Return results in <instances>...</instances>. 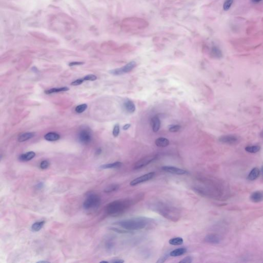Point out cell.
I'll use <instances>...</instances> for the list:
<instances>
[{"mask_svg":"<svg viewBox=\"0 0 263 263\" xmlns=\"http://www.w3.org/2000/svg\"><path fill=\"white\" fill-rule=\"evenodd\" d=\"M143 198V195L140 194L133 198H128L111 202L106 205V212L112 217L119 216L126 211L131 206L140 201Z\"/></svg>","mask_w":263,"mask_h":263,"instance_id":"obj_1","label":"cell"},{"mask_svg":"<svg viewBox=\"0 0 263 263\" xmlns=\"http://www.w3.org/2000/svg\"><path fill=\"white\" fill-rule=\"evenodd\" d=\"M153 210L164 217L174 222L177 221L180 217V212L176 207L163 202H158L153 204Z\"/></svg>","mask_w":263,"mask_h":263,"instance_id":"obj_2","label":"cell"},{"mask_svg":"<svg viewBox=\"0 0 263 263\" xmlns=\"http://www.w3.org/2000/svg\"><path fill=\"white\" fill-rule=\"evenodd\" d=\"M151 222V219L145 217H134L118 221L116 225L129 231L139 230L145 228Z\"/></svg>","mask_w":263,"mask_h":263,"instance_id":"obj_3","label":"cell"},{"mask_svg":"<svg viewBox=\"0 0 263 263\" xmlns=\"http://www.w3.org/2000/svg\"><path fill=\"white\" fill-rule=\"evenodd\" d=\"M101 203V198L96 194H89L84 200L83 206L86 210H93L97 209Z\"/></svg>","mask_w":263,"mask_h":263,"instance_id":"obj_4","label":"cell"},{"mask_svg":"<svg viewBox=\"0 0 263 263\" xmlns=\"http://www.w3.org/2000/svg\"><path fill=\"white\" fill-rule=\"evenodd\" d=\"M137 63L135 61H130L126 65L120 68L114 69L110 71V73L115 76H120L130 72L136 67Z\"/></svg>","mask_w":263,"mask_h":263,"instance_id":"obj_5","label":"cell"},{"mask_svg":"<svg viewBox=\"0 0 263 263\" xmlns=\"http://www.w3.org/2000/svg\"><path fill=\"white\" fill-rule=\"evenodd\" d=\"M157 158V155H149L145 156L136 162L134 165L133 168L134 170H138L145 167V166L149 165L154 160H155Z\"/></svg>","mask_w":263,"mask_h":263,"instance_id":"obj_6","label":"cell"},{"mask_svg":"<svg viewBox=\"0 0 263 263\" xmlns=\"http://www.w3.org/2000/svg\"><path fill=\"white\" fill-rule=\"evenodd\" d=\"M78 138L81 143L88 144L92 139V134L91 130L87 128H83L78 134Z\"/></svg>","mask_w":263,"mask_h":263,"instance_id":"obj_7","label":"cell"},{"mask_svg":"<svg viewBox=\"0 0 263 263\" xmlns=\"http://www.w3.org/2000/svg\"><path fill=\"white\" fill-rule=\"evenodd\" d=\"M155 175V173L154 172H150L147 174L143 175L140 177L136 178L135 180H133L130 182V185L131 186H135L137 184H140L143 182H148L150 180L153 179Z\"/></svg>","mask_w":263,"mask_h":263,"instance_id":"obj_8","label":"cell"},{"mask_svg":"<svg viewBox=\"0 0 263 263\" xmlns=\"http://www.w3.org/2000/svg\"><path fill=\"white\" fill-rule=\"evenodd\" d=\"M162 170L169 173L176 175H184L188 174V172L186 170H183L180 168L172 167V166H163L162 167Z\"/></svg>","mask_w":263,"mask_h":263,"instance_id":"obj_9","label":"cell"},{"mask_svg":"<svg viewBox=\"0 0 263 263\" xmlns=\"http://www.w3.org/2000/svg\"><path fill=\"white\" fill-rule=\"evenodd\" d=\"M238 138L235 136L224 135L219 138V141L224 143L234 145L238 142Z\"/></svg>","mask_w":263,"mask_h":263,"instance_id":"obj_10","label":"cell"},{"mask_svg":"<svg viewBox=\"0 0 263 263\" xmlns=\"http://www.w3.org/2000/svg\"><path fill=\"white\" fill-rule=\"evenodd\" d=\"M204 241L208 243L218 244L221 242V239L218 235L213 234H208L204 237Z\"/></svg>","mask_w":263,"mask_h":263,"instance_id":"obj_11","label":"cell"},{"mask_svg":"<svg viewBox=\"0 0 263 263\" xmlns=\"http://www.w3.org/2000/svg\"><path fill=\"white\" fill-rule=\"evenodd\" d=\"M250 199L253 202H260L263 200V192L256 191L253 192L250 196Z\"/></svg>","mask_w":263,"mask_h":263,"instance_id":"obj_12","label":"cell"},{"mask_svg":"<svg viewBox=\"0 0 263 263\" xmlns=\"http://www.w3.org/2000/svg\"><path fill=\"white\" fill-rule=\"evenodd\" d=\"M261 173L260 170L258 167H254L253 168L252 170H251V172L249 174L248 176V180L251 181L255 180H256L260 176V174Z\"/></svg>","mask_w":263,"mask_h":263,"instance_id":"obj_13","label":"cell"},{"mask_svg":"<svg viewBox=\"0 0 263 263\" xmlns=\"http://www.w3.org/2000/svg\"><path fill=\"white\" fill-rule=\"evenodd\" d=\"M36 156V153L34 152L30 151L21 155L19 157V159L22 161H27L32 160Z\"/></svg>","mask_w":263,"mask_h":263,"instance_id":"obj_14","label":"cell"},{"mask_svg":"<svg viewBox=\"0 0 263 263\" xmlns=\"http://www.w3.org/2000/svg\"><path fill=\"white\" fill-rule=\"evenodd\" d=\"M155 144L159 147H166L169 145L170 141L165 138H158L155 140Z\"/></svg>","mask_w":263,"mask_h":263,"instance_id":"obj_15","label":"cell"},{"mask_svg":"<svg viewBox=\"0 0 263 263\" xmlns=\"http://www.w3.org/2000/svg\"><path fill=\"white\" fill-rule=\"evenodd\" d=\"M122 165V162H119V161H117V162H114L112 163H108V164H105L101 165L100 167V169H118Z\"/></svg>","mask_w":263,"mask_h":263,"instance_id":"obj_16","label":"cell"},{"mask_svg":"<svg viewBox=\"0 0 263 263\" xmlns=\"http://www.w3.org/2000/svg\"><path fill=\"white\" fill-rule=\"evenodd\" d=\"M34 133L32 132H27V133H23L21 134L18 137V141L20 143L24 142L27 140H29L30 139L34 137Z\"/></svg>","mask_w":263,"mask_h":263,"instance_id":"obj_17","label":"cell"},{"mask_svg":"<svg viewBox=\"0 0 263 263\" xmlns=\"http://www.w3.org/2000/svg\"><path fill=\"white\" fill-rule=\"evenodd\" d=\"M126 111L130 113H133L135 111L136 107L134 103L130 100L126 101L123 104Z\"/></svg>","mask_w":263,"mask_h":263,"instance_id":"obj_18","label":"cell"},{"mask_svg":"<svg viewBox=\"0 0 263 263\" xmlns=\"http://www.w3.org/2000/svg\"><path fill=\"white\" fill-rule=\"evenodd\" d=\"M152 128L153 132H157L159 130L160 124H161L159 118L157 116H154L152 119Z\"/></svg>","mask_w":263,"mask_h":263,"instance_id":"obj_19","label":"cell"},{"mask_svg":"<svg viewBox=\"0 0 263 263\" xmlns=\"http://www.w3.org/2000/svg\"><path fill=\"white\" fill-rule=\"evenodd\" d=\"M60 138V136L58 133L54 132H50L46 134L44 136V138L46 140L49 141H54L59 140Z\"/></svg>","mask_w":263,"mask_h":263,"instance_id":"obj_20","label":"cell"},{"mask_svg":"<svg viewBox=\"0 0 263 263\" xmlns=\"http://www.w3.org/2000/svg\"><path fill=\"white\" fill-rule=\"evenodd\" d=\"M187 249L184 248H180L175 249L174 250L171 251L170 253V256L173 257H177L180 256H182L186 253Z\"/></svg>","mask_w":263,"mask_h":263,"instance_id":"obj_21","label":"cell"},{"mask_svg":"<svg viewBox=\"0 0 263 263\" xmlns=\"http://www.w3.org/2000/svg\"><path fill=\"white\" fill-rule=\"evenodd\" d=\"M69 88L67 87H58V88H52L46 90L45 91V93L46 94H51V93H59L61 91H69Z\"/></svg>","mask_w":263,"mask_h":263,"instance_id":"obj_22","label":"cell"},{"mask_svg":"<svg viewBox=\"0 0 263 263\" xmlns=\"http://www.w3.org/2000/svg\"><path fill=\"white\" fill-rule=\"evenodd\" d=\"M169 243L171 245L180 246V245H182V244H183L184 240L180 237H175V238H173V239H170Z\"/></svg>","mask_w":263,"mask_h":263,"instance_id":"obj_23","label":"cell"},{"mask_svg":"<svg viewBox=\"0 0 263 263\" xmlns=\"http://www.w3.org/2000/svg\"><path fill=\"white\" fill-rule=\"evenodd\" d=\"M45 224V221H40L36 222L32 226V230L34 232H38L42 229V227Z\"/></svg>","mask_w":263,"mask_h":263,"instance_id":"obj_24","label":"cell"},{"mask_svg":"<svg viewBox=\"0 0 263 263\" xmlns=\"http://www.w3.org/2000/svg\"><path fill=\"white\" fill-rule=\"evenodd\" d=\"M211 54L213 57L217 58H219L222 57V52L221 50L217 47L214 46L212 47Z\"/></svg>","mask_w":263,"mask_h":263,"instance_id":"obj_25","label":"cell"},{"mask_svg":"<svg viewBox=\"0 0 263 263\" xmlns=\"http://www.w3.org/2000/svg\"><path fill=\"white\" fill-rule=\"evenodd\" d=\"M119 188V184H112L108 186V187L105 188L104 192L106 193H111L117 191Z\"/></svg>","mask_w":263,"mask_h":263,"instance_id":"obj_26","label":"cell"},{"mask_svg":"<svg viewBox=\"0 0 263 263\" xmlns=\"http://www.w3.org/2000/svg\"><path fill=\"white\" fill-rule=\"evenodd\" d=\"M261 148L258 145H252V146H248L247 147L245 148V150L247 152L250 153H256L258 152V151L260 150Z\"/></svg>","mask_w":263,"mask_h":263,"instance_id":"obj_27","label":"cell"},{"mask_svg":"<svg viewBox=\"0 0 263 263\" xmlns=\"http://www.w3.org/2000/svg\"><path fill=\"white\" fill-rule=\"evenodd\" d=\"M87 108V106L86 104H82L78 106L75 108V111L77 113H82L85 111Z\"/></svg>","mask_w":263,"mask_h":263,"instance_id":"obj_28","label":"cell"},{"mask_svg":"<svg viewBox=\"0 0 263 263\" xmlns=\"http://www.w3.org/2000/svg\"><path fill=\"white\" fill-rule=\"evenodd\" d=\"M110 229H111V230L114 231V232H116L118 233H133V232H132V231H129V230H126V229H125V230H121V229L117 228H110Z\"/></svg>","mask_w":263,"mask_h":263,"instance_id":"obj_29","label":"cell"},{"mask_svg":"<svg viewBox=\"0 0 263 263\" xmlns=\"http://www.w3.org/2000/svg\"><path fill=\"white\" fill-rule=\"evenodd\" d=\"M234 0H226L224 3L223 8L225 11L229 10L231 7V5L233 3Z\"/></svg>","mask_w":263,"mask_h":263,"instance_id":"obj_30","label":"cell"},{"mask_svg":"<svg viewBox=\"0 0 263 263\" xmlns=\"http://www.w3.org/2000/svg\"><path fill=\"white\" fill-rule=\"evenodd\" d=\"M120 132V126L118 124H116L114 127L113 135L115 137H117Z\"/></svg>","mask_w":263,"mask_h":263,"instance_id":"obj_31","label":"cell"},{"mask_svg":"<svg viewBox=\"0 0 263 263\" xmlns=\"http://www.w3.org/2000/svg\"><path fill=\"white\" fill-rule=\"evenodd\" d=\"M181 126L179 125H172L169 128V131L172 133L177 132L180 130Z\"/></svg>","mask_w":263,"mask_h":263,"instance_id":"obj_32","label":"cell"},{"mask_svg":"<svg viewBox=\"0 0 263 263\" xmlns=\"http://www.w3.org/2000/svg\"><path fill=\"white\" fill-rule=\"evenodd\" d=\"M84 81H95L97 79V77L94 75H88L83 78Z\"/></svg>","mask_w":263,"mask_h":263,"instance_id":"obj_33","label":"cell"},{"mask_svg":"<svg viewBox=\"0 0 263 263\" xmlns=\"http://www.w3.org/2000/svg\"><path fill=\"white\" fill-rule=\"evenodd\" d=\"M49 166V162L47 160H43V161L41 162L40 167V168L42 169H46Z\"/></svg>","mask_w":263,"mask_h":263,"instance_id":"obj_34","label":"cell"},{"mask_svg":"<svg viewBox=\"0 0 263 263\" xmlns=\"http://www.w3.org/2000/svg\"><path fill=\"white\" fill-rule=\"evenodd\" d=\"M192 261H193L192 257L190 256H188L185 257L184 259H182V261H180V263H192Z\"/></svg>","mask_w":263,"mask_h":263,"instance_id":"obj_35","label":"cell"},{"mask_svg":"<svg viewBox=\"0 0 263 263\" xmlns=\"http://www.w3.org/2000/svg\"><path fill=\"white\" fill-rule=\"evenodd\" d=\"M84 81V80L83 78L77 79L76 80L73 81L71 83V85H73V86H77V85H80Z\"/></svg>","mask_w":263,"mask_h":263,"instance_id":"obj_36","label":"cell"},{"mask_svg":"<svg viewBox=\"0 0 263 263\" xmlns=\"http://www.w3.org/2000/svg\"><path fill=\"white\" fill-rule=\"evenodd\" d=\"M84 62H71L69 64V67H73V66H75V65H82V64H83Z\"/></svg>","mask_w":263,"mask_h":263,"instance_id":"obj_37","label":"cell"},{"mask_svg":"<svg viewBox=\"0 0 263 263\" xmlns=\"http://www.w3.org/2000/svg\"><path fill=\"white\" fill-rule=\"evenodd\" d=\"M167 256H163L161 258H159V260H158V261H157V263H163V262H165V261L167 260Z\"/></svg>","mask_w":263,"mask_h":263,"instance_id":"obj_38","label":"cell"},{"mask_svg":"<svg viewBox=\"0 0 263 263\" xmlns=\"http://www.w3.org/2000/svg\"><path fill=\"white\" fill-rule=\"evenodd\" d=\"M111 262L113 263H123L124 262V261L121 259H115L114 260L111 261Z\"/></svg>","mask_w":263,"mask_h":263,"instance_id":"obj_39","label":"cell"},{"mask_svg":"<svg viewBox=\"0 0 263 263\" xmlns=\"http://www.w3.org/2000/svg\"><path fill=\"white\" fill-rule=\"evenodd\" d=\"M130 124H126L122 127L123 130H127L129 128H130Z\"/></svg>","mask_w":263,"mask_h":263,"instance_id":"obj_40","label":"cell"},{"mask_svg":"<svg viewBox=\"0 0 263 263\" xmlns=\"http://www.w3.org/2000/svg\"><path fill=\"white\" fill-rule=\"evenodd\" d=\"M43 186V184L42 182H40L39 184H37V187L39 188H42Z\"/></svg>","mask_w":263,"mask_h":263,"instance_id":"obj_41","label":"cell"},{"mask_svg":"<svg viewBox=\"0 0 263 263\" xmlns=\"http://www.w3.org/2000/svg\"><path fill=\"white\" fill-rule=\"evenodd\" d=\"M262 0H251V1L254 3H257L260 2L262 1Z\"/></svg>","mask_w":263,"mask_h":263,"instance_id":"obj_42","label":"cell"},{"mask_svg":"<svg viewBox=\"0 0 263 263\" xmlns=\"http://www.w3.org/2000/svg\"><path fill=\"white\" fill-rule=\"evenodd\" d=\"M101 149H99V150H97V151L96 152V153H97V154H98H98H100L101 153Z\"/></svg>","mask_w":263,"mask_h":263,"instance_id":"obj_43","label":"cell"},{"mask_svg":"<svg viewBox=\"0 0 263 263\" xmlns=\"http://www.w3.org/2000/svg\"><path fill=\"white\" fill-rule=\"evenodd\" d=\"M261 173H262V176H263V166H262V167H261Z\"/></svg>","mask_w":263,"mask_h":263,"instance_id":"obj_44","label":"cell"},{"mask_svg":"<svg viewBox=\"0 0 263 263\" xmlns=\"http://www.w3.org/2000/svg\"><path fill=\"white\" fill-rule=\"evenodd\" d=\"M38 263H48V262H47V261H40V262H38Z\"/></svg>","mask_w":263,"mask_h":263,"instance_id":"obj_45","label":"cell"},{"mask_svg":"<svg viewBox=\"0 0 263 263\" xmlns=\"http://www.w3.org/2000/svg\"><path fill=\"white\" fill-rule=\"evenodd\" d=\"M100 263H108V261H101L100 262Z\"/></svg>","mask_w":263,"mask_h":263,"instance_id":"obj_46","label":"cell"}]
</instances>
